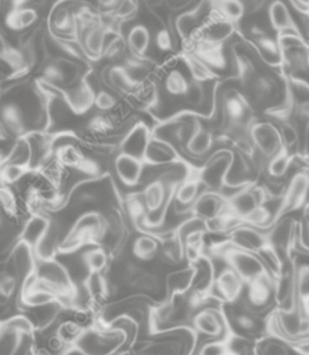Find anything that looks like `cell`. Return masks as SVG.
Returning a JSON list of instances; mask_svg holds the SVG:
<instances>
[{"label":"cell","mask_w":309,"mask_h":355,"mask_svg":"<svg viewBox=\"0 0 309 355\" xmlns=\"http://www.w3.org/2000/svg\"><path fill=\"white\" fill-rule=\"evenodd\" d=\"M224 255L227 258L230 268L244 280V283H251L261 277L262 275L269 273L258 254L255 255L254 252L233 247L229 251H226Z\"/></svg>","instance_id":"cell-1"},{"label":"cell","mask_w":309,"mask_h":355,"mask_svg":"<svg viewBox=\"0 0 309 355\" xmlns=\"http://www.w3.org/2000/svg\"><path fill=\"white\" fill-rule=\"evenodd\" d=\"M251 137L263 155L273 157L283 148L280 132L270 123H255L251 128Z\"/></svg>","instance_id":"cell-2"},{"label":"cell","mask_w":309,"mask_h":355,"mask_svg":"<svg viewBox=\"0 0 309 355\" xmlns=\"http://www.w3.org/2000/svg\"><path fill=\"white\" fill-rule=\"evenodd\" d=\"M231 244L236 248L258 254L263 247L269 244V237L252 226H238L231 232Z\"/></svg>","instance_id":"cell-3"},{"label":"cell","mask_w":309,"mask_h":355,"mask_svg":"<svg viewBox=\"0 0 309 355\" xmlns=\"http://www.w3.org/2000/svg\"><path fill=\"white\" fill-rule=\"evenodd\" d=\"M308 191H309V173H306V172L297 173L291 179V182L287 187L284 200L280 207V215L301 207L308 196Z\"/></svg>","instance_id":"cell-4"},{"label":"cell","mask_w":309,"mask_h":355,"mask_svg":"<svg viewBox=\"0 0 309 355\" xmlns=\"http://www.w3.org/2000/svg\"><path fill=\"white\" fill-rule=\"evenodd\" d=\"M274 298V277L265 273L256 280L248 283V301L255 308H262Z\"/></svg>","instance_id":"cell-5"},{"label":"cell","mask_w":309,"mask_h":355,"mask_svg":"<svg viewBox=\"0 0 309 355\" xmlns=\"http://www.w3.org/2000/svg\"><path fill=\"white\" fill-rule=\"evenodd\" d=\"M261 204H263V197L261 191L245 189L231 196L229 201V208L234 215L244 220Z\"/></svg>","instance_id":"cell-6"},{"label":"cell","mask_w":309,"mask_h":355,"mask_svg":"<svg viewBox=\"0 0 309 355\" xmlns=\"http://www.w3.org/2000/svg\"><path fill=\"white\" fill-rule=\"evenodd\" d=\"M242 286L244 280L231 268L222 270L215 282V288L219 291L220 297L230 302L236 301L240 297Z\"/></svg>","instance_id":"cell-7"},{"label":"cell","mask_w":309,"mask_h":355,"mask_svg":"<svg viewBox=\"0 0 309 355\" xmlns=\"http://www.w3.org/2000/svg\"><path fill=\"white\" fill-rule=\"evenodd\" d=\"M115 171L125 184H136L141 175V159L122 153L115 159Z\"/></svg>","instance_id":"cell-8"},{"label":"cell","mask_w":309,"mask_h":355,"mask_svg":"<svg viewBox=\"0 0 309 355\" xmlns=\"http://www.w3.org/2000/svg\"><path fill=\"white\" fill-rule=\"evenodd\" d=\"M193 323L195 329L206 336L218 337L223 331V320L222 316L215 309H202L200 311L194 319Z\"/></svg>","instance_id":"cell-9"},{"label":"cell","mask_w":309,"mask_h":355,"mask_svg":"<svg viewBox=\"0 0 309 355\" xmlns=\"http://www.w3.org/2000/svg\"><path fill=\"white\" fill-rule=\"evenodd\" d=\"M193 209L197 218L208 220L223 212V200L213 193H204L198 196L193 205Z\"/></svg>","instance_id":"cell-10"},{"label":"cell","mask_w":309,"mask_h":355,"mask_svg":"<svg viewBox=\"0 0 309 355\" xmlns=\"http://www.w3.org/2000/svg\"><path fill=\"white\" fill-rule=\"evenodd\" d=\"M294 236H295V226L292 220L285 219L279 222L267 237H269V243L274 247L277 252L279 251L288 252L294 241Z\"/></svg>","instance_id":"cell-11"},{"label":"cell","mask_w":309,"mask_h":355,"mask_svg":"<svg viewBox=\"0 0 309 355\" xmlns=\"http://www.w3.org/2000/svg\"><path fill=\"white\" fill-rule=\"evenodd\" d=\"M224 114L227 119L234 125L245 123L251 114H249V105L244 100L242 96L238 93H233L226 97L224 100Z\"/></svg>","instance_id":"cell-12"},{"label":"cell","mask_w":309,"mask_h":355,"mask_svg":"<svg viewBox=\"0 0 309 355\" xmlns=\"http://www.w3.org/2000/svg\"><path fill=\"white\" fill-rule=\"evenodd\" d=\"M40 280L50 288L51 293L55 290L65 291L69 288V280L65 270L60 265L53 262H47L46 265H43Z\"/></svg>","instance_id":"cell-13"},{"label":"cell","mask_w":309,"mask_h":355,"mask_svg":"<svg viewBox=\"0 0 309 355\" xmlns=\"http://www.w3.org/2000/svg\"><path fill=\"white\" fill-rule=\"evenodd\" d=\"M288 44L283 47V55L288 65L297 71L306 69L309 65V54L306 49L295 37H288Z\"/></svg>","instance_id":"cell-14"},{"label":"cell","mask_w":309,"mask_h":355,"mask_svg":"<svg viewBox=\"0 0 309 355\" xmlns=\"http://www.w3.org/2000/svg\"><path fill=\"white\" fill-rule=\"evenodd\" d=\"M165 198H166V187L161 180H154L148 183L143 191L144 208L148 212L164 209Z\"/></svg>","instance_id":"cell-15"},{"label":"cell","mask_w":309,"mask_h":355,"mask_svg":"<svg viewBox=\"0 0 309 355\" xmlns=\"http://www.w3.org/2000/svg\"><path fill=\"white\" fill-rule=\"evenodd\" d=\"M270 25L276 31H295V24L291 18L288 7L281 0H274L267 10Z\"/></svg>","instance_id":"cell-16"},{"label":"cell","mask_w":309,"mask_h":355,"mask_svg":"<svg viewBox=\"0 0 309 355\" xmlns=\"http://www.w3.org/2000/svg\"><path fill=\"white\" fill-rule=\"evenodd\" d=\"M213 139L208 129L202 126L194 128V132L191 133L190 139L186 143V148L193 155H202L212 147Z\"/></svg>","instance_id":"cell-17"},{"label":"cell","mask_w":309,"mask_h":355,"mask_svg":"<svg viewBox=\"0 0 309 355\" xmlns=\"http://www.w3.org/2000/svg\"><path fill=\"white\" fill-rule=\"evenodd\" d=\"M83 49L90 57H98L105 50V31L100 25H91L83 36Z\"/></svg>","instance_id":"cell-18"},{"label":"cell","mask_w":309,"mask_h":355,"mask_svg":"<svg viewBox=\"0 0 309 355\" xmlns=\"http://www.w3.org/2000/svg\"><path fill=\"white\" fill-rule=\"evenodd\" d=\"M37 19V12L32 7H22L17 10H10L6 15V25L11 29L19 31L30 26Z\"/></svg>","instance_id":"cell-19"},{"label":"cell","mask_w":309,"mask_h":355,"mask_svg":"<svg viewBox=\"0 0 309 355\" xmlns=\"http://www.w3.org/2000/svg\"><path fill=\"white\" fill-rule=\"evenodd\" d=\"M126 42L129 50L136 57H141L145 54L150 46V32L144 25H136L129 31Z\"/></svg>","instance_id":"cell-20"},{"label":"cell","mask_w":309,"mask_h":355,"mask_svg":"<svg viewBox=\"0 0 309 355\" xmlns=\"http://www.w3.org/2000/svg\"><path fill=\"white\" fill-rule=\"evenodd\" d=\"M111 86L118 92H132L136 87V80L132 73L123 67H112L107 75Z\"/></svg>","instance_id":"cell-21"},{"label":"cell","mask_w":309,"mask_h":355,"mask_svg":"<svg viewBox=\"0 0 309 355\" xmlns=\"http://www.w3.org/2000/svg\"><path fill=\"white\" fill-rule=\"evenodd\" d=\"M164 86L166 93L170 96H187L191 85L183 72L177 69H172L166 73Z\"/></svg>","instance_id":"cell-22"},{"label":"cell","mask_w":309,"mask_h":355,"mask_svg":"<svg viewBox=\"0 0 309 355\" xmlns=\"http://www.w3.org/2000/svg\"><path fill=\"white\" fill-rule=\"evenodd\" d=\"M249 90L258 101H265L270 98L274 92V82L265 75H249Z\"/></svg>","instance_id":"cell-23"},{"label":"cell","mask_w":309,"mask_h":355,"mask_svg":"<svg viewBox=\"0 0 309 355\" xmlns=\"http://www.w3.org/2000/svg\"><path fill=\"white\" fill-rule=\"evenodd\" d=\"M68 101L76 112H83L91 104H94V94L91 93L89 86L80 85L68 94Z\"/></svg>","instance_id":"cell-24"},{"label":"cell","mask_w":309,"mask_h":355,"mask_svg":"<svg viewBox=\"0 0 309 355\" xmlns=\"http://www.w3.org/2000/svg\"><path fill=\"white\" fill-rule=\"evenodd\" d=\"M47 227H48V223L43 218H39V216L32 218L24 230V241L29 245H36V244L39 245L43 236L47 233Z\"/></svg>","instance_id":"cell-25"},{"label":"cell","mask_w":309,"mask_h":355,"mask_svg":"<svg viewBox=\"0 0 309 355\" xmlns=\"http://www.w3.org/2000/svg\"><path fill=\"white\" fill-rule=\"evenodd\" d=\"M194 277H195V269L194 268H187V269H182L179 272H175L168 279L169 288L173 293H183L191 286V283L194 282Z\"/></svg>","instance_id":"cell-26"},{"label":"cell","mask_w":309,"mask_h":355,"mask_svg":"<svg viewBox=\"0 0 309 355\" xmlns=\"http://www.w3.org/2000/svg\"><path fill=\"white\" fill-rule=\"evenodd\" d=\"M198 186L200 182L197 179H186L184 182H182L175 193L176 201L183 205L195 202V200L198 198Z\"/></svg>","instance_id":"cell-27"},{"label":"cell","mask_w":309,"mask_h":355,"mask_svg":"<svg viewBox=\"0 0 309 355\" xmlns=\"http://www.w3.org/2000/svg\"><path fill=\"white\" fill-rule=\"evenodd\" d=\"M258 355H290V347L285 341L276 337H266L259 341Z\"/></svg>","instance_id":"cell-28"},{"label":"cell","mask_w":309,"mask_h":355,"mask_svg":"<svg viewBox=\"0 0 309 355\" xmlns=\"http://www.w3.org/2000/svg\"><path fill=\"white\" fill-rule=\"evenodd\" d=\"M158 250V243L151 236H140L133 244V252L140 259H150L155 255Z\"/></svg>","instance_id":"cell-29"},{"label":"cell","mask_w":309,"mask_h":355,"mask_svg":"<svg viewBox=\"0 0 309 355\" xmlns=\"http://www.w3.org/2000/svg\"><path fill=\"white\" fill-rule=\"evenodd\" d=\"M219 12L229 21H237L244 14V4L241 0H218Z\"/></svg>","instance_id":"cell-30"},{"label":"cell","mask_w":309,"mask_h":355,"mask_svg":"<svg viewBox=\"0 0 309 355\" xmlns=\"http://www.w3.org/2000/svg\"><path fill=\"white\" fill-rule=\"evenodd\" d=\"M295 293L298 301L309 297V265L302 263L295 269Z\"/></svg>","instance_id":"cell-31"},{"label":"cell","mask_w":309,"mask_h":355,"mask_svg":"<svg viewBox=\"0 0 309 355\" xmlns=\"http://www.w3.org/2000/svg\"><path fill=\"white\" fill-rule=\"evenodd\" d=\"M288 165H290V155H288L285 148H281L277 154H274L270 158L269 165H267V171L272 176L280 178L287 172Z\"/></svg>","instance_id":"cell-32"},{"label":"cell","mask_w":309,"mask_h":355,"mask_svg":"<svg viewBox=\"0 0 309 355\" xmlns=\"http://www.w3.org/2000/svg\"><path fill=\"white\" fill-rule=\"evenodd\" d=\"M25 172H26L25 165H19L14 162H3L0 165V176L6 186L18 182L25 175Z\"/></svg>","instance_id":"cell-33"},{"label":"cell","mask_w":309,"mask_h":355,"mask_svg":"<svg viewBox=\"0 0 309 355\" xmlns=\"http://www.w3.org/2000/svg\"><path fill=\"white\" fill-rule=\"evenodd\" d=\"M144 157L150 158L151 162H166V161L172 159L175 157V154H173L172 148H169L166 144L148 143Z\"/></svg>","instance_id":"cell-34"},{"label":"cell","mask_w":309,"mask_h":355,"mask_svg":"<svg viewBox=\"0 0 309 355\" xmlns=\"http://www.w3.org/2000/svg\"><path fill=\"white\" fill-rule=\"evenodd\" d=\"M244 220H247L251 226H256V227H265L269 223H272L273 216L270 214V211L267 209V207H265L263 204H261L259 207H256Z\"/></svg>","instance_id":"cell-35"},{"label":"cell","mask_w":309,"mask_h":355,"mask_svg":"<svg viewBox=\"0 0 309 355\" xmlns=\"http://www.w3.org/2000/svg\"><path fill=\"white\" fill-rule=\"evenodd\" d=\"M162 250L165 257H168L170 261H180L184 254V244L179 236H175L164 241Z\"/></svg>","instance_id":"cell-36"},{"label":"cell","mask_w":309,"mask_h":355,"mask_svg":"<svg viewBox=\"0 0 309 355\" xmlns=\"http://www.w3.org/2000/svg\"><path fill=\"white\" fill-rule=\"evenodd\" d=\"M54 298L53 293L42 287H29L25 295V302L29 305H44Z\"/></svg>","instance_id":"cell-37"},{"label":"cell","mask_w":309,"mask_h":355,"mask_svg":"<svg viewBox=\"0 0 309 355\" xmlns=\"http://www.w3.org/2000/svg\"><path fill=\"white\" fill-rule=\"evenodd\" d=\"M85 262H86V265L89 266L90 270L98 272L105 266L107 255L101 248H94V250H90L89 252L85 254Z\"/></svg>","instance_id":"cell-38"},{"label":"cell","mask_w":309,"mask_h":355,"mask_svg":"<svg viewBox=\"0 0 309 355\" xmlns=\"http://www.w3.org/2000/svg\"><path fill=\"white\" fill-rule=\"evenodd\" d=\"M53 25L61 33H72L75 31V19L67 10L60 11V14L54 17Z\"/></svg>","instance_id":"cell-39"},{"label":"cell","mask_w":309,"mask_h":355,"mask_svg":"<svg viewBox=\"0 0 309 355\" xmlns=\"http://www.w3.org/2000/svg\"><path fill=\"white\" fill-rule=\"evenodd\" d=\"M94 105L101 111H111L116 105V98L105 90H100L94 94Z\"/></svg>","instance_id":"cell-40"},{"label":"cell","mask_w":309,"mask_h":355,"mask_svg":"<svg viewBox=\"0 0 309 355\" xmlns=\"http://www.w3.org/2000/svg\"><path fill=\"white\" fill-rule=\"evenodd\" d=\"M258 47H259V51L263 54V57L269 61H272V58L277 57L279 55V47H277V43H274L272 40V37H267V36H262L259 37L258 40Z\"/></svg>","instance_id":"cell-41"},{"label":"cell","mask_w":309,"mask_h":355,"mask_svg":"<svg viewBox=\"0 0 309 355\" xmlns=\"http://www.w3.org/2000/svg\"><path fill=\"white\" fill-rule=\"evenodd\" d=\"M229 345L223 341H211L201 347L198 355H229Z\"/></svg>","instance_id":"cell-42"},{"label":"cell","mask_w":309,"mask_h":355,"mask_svg":"<svg viewBox=\"0 0 309 355\" xmlns=\"http://www.w3.org/2000/svg\"><path fill=\"white\" fill-rule=\"evenodd\" d=\"M82 336L80 329L78 324L71 323V322H65L64 324H61L60 330H58V337L62 341H75L76 338H79Z\"/></svg>","instance_id":"cell-43"},{"label":"cell","mask_w":309,"mask_h":355,"mask_svg":"<svg viewBox=\"0 0 309 355\" xmlns=\"http://www.w3.org/2000/svg\"><path fill=\"white\" fill-rule=\"evenodd\" d=\"M234 322L242 331H254L256 329V319L251 312H241L236 315Z\"/></svg>","instance_id":"cell-44"},{"label":"cell","mask_w":309,"mask_h":355,"mask_svg":"<svg viewBox=\"0 0 309 355\" xmlns=\"http://www.w3.org/2000/svg\"><path fill=\"white\" fill-rule=\"evenodd\" d=\"M112 128V123L109 121L108 116L104 115H96V118H93L90 121V129L96 133H105Z\"/></svg>","instance_id":"cell-45"},{"label":"cell","mask_w":309,"mask_h":355,"mask_svg":"<svg viewBox=\"0 0 309 355\" xmlns=\"http://www.w3.org/2000/svg\"><path fill=\"white\" fill-rule=\"evenodd\" d=\"M279 132H280L281 143H284V146H287V147L292 146L298 139V133H297L295 128L288 123H284Z\"/></svg>","instance_id":"cell-46"},{"label":"cell","mask_w":309,"mask_h":355,"mask_svg":"<svg viewBox=\"0 0 309 355\" xmlns=\"http://www.w3.org/2000/svg\"><path fill=\"white\" fill-rule=\"evenodd\" d=\"M287 345L298 355H309V337L287 341Z\"/></svg>","instance_id":"cell-47"},{"label":"cell","mask_w":309,"mask_h":355,"mask_svg":"<svg viewBox=\"0 0 309 355\" xmlns=\"http://www.w3.org/2000/svg\"><path fill=\"white\" fill-rule=\"evenodd\" d=\"M136 284L141 290H155L157 286H158V280L152 275H141V276H139Z\"/></svg>","instance_id":"cell-48"},{"label":"cell","mask_w":309,"mask_h":355,"mask_svg":"<svg viewBox=\"0 0 309 355\" xmlns=\"http://www.w3.org/2000/svg\"><path fill=\"white\" fill-rule=\"evenodd\" d=\"M14 286H15L14 277H11L8 275L0 276V295L1 297H8L14 291Z\"/></svg>","instance_id":"cell-49"},{"label":"cell","mask_w":309,"mask_h":355,"mask_svg":"<svg viewBox=\"0 0 309 355\" xmlns=\"http://www.w3.org/2000/svg\"><path fill=\"white\" fill-rule=\"evenodd\" d=\"M155 42H157V46L161 49V50H169L172 47V39H170V35L166 29H162L157 33V37H155Z\"/></svg>","instance_id":"cell-50"},{"label":"cell","mask_w":309,"mask_h":355,"mask_svg":"<svg viewBox=\"0 0 309 355\" xmlns=\"http://www.w3.org/2000/svg\"><path fill=\"white\" fill-rule=\"evenodd\" d=\"M299 306H301V309H302V313H303L306 318H309V297L301 300V301H299Z\"/></svg>","instance_id":"cell-51"},{"label":"cell","mask_w":309,"mask_h":355,"mask_svg":"<svg viewBox=\"0 0 309 355\" xmlns=\"http://www.w3.org/2000/svg\"><path fill=\"white\" fill-rule=\"evenodd\" d=\"M303 229L309 230V204L305 207L303 211Z\"/></svg>","instance_id":"cell-52"},{"label":"cell","mask_w":309,"mask_h":355,"mask_svg":"<svg viewBox=\"0 0 309 355\" xmlns=\"http://www.w3.org/2000/svg\"><path fill=\"white\" fill-rule=\"evenodd\" d=\"M8 50V47H7V43H6V40L3 39V36L0 35V57L6 53Z\"/></svg>","instance_id":"cell-53"},{"label":"cell","mask_w":309,"mask_h":355,"mask_svg":"<svg viewBox=\"0 0 309 355\" xmlns=\"http://www.w3.org/2000/svg\"><path fill=\"white\" fill-rule=\"evenodd\" d=\"M301 111H302L305 115H308V116H309V101H306L305 104H302V105H301Z\"/></svg>","instance_id":"cell-54"},{"label":"cell","mask_w":309,"mask_h":355,"mask_svg":"<svg viewBox=\"0 0 309 355\" xmlns=\"http://www.w3.org/2000/svg\"><path fill=\"white\" fill-rule=\"evenodd\" d=\"M303 337H309V318L306 319V329H305V336Z\"/></svg>","instance_id":"cell-55"}]
</instances>
